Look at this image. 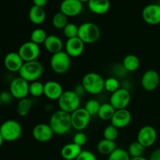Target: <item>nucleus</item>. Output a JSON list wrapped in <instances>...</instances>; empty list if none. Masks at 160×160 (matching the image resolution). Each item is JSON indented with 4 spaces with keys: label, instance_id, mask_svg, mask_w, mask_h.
<instances>
[{
    "label": "nucleus",
    "instance_id": "nucleus-1",
    "mask_svg": "<svg viewBox=\"0 0 160 160\" xmlns=\"http://www.w3.org/2000/svg\"><path fill=\"white\" fill-rule=\"evenodd\" d=\"M48 124L52 129L54 134L57 135H64L72 128L70 113L59 109L52 114Z\"/></svg>",
    "mask_w": 160,
    "mask_h": 160
},
{
    "label": "nucleus",
    "instance_id": "nucleus-2",
    "mask_svg": "<svg viewBox=\"0 0 160 160\" xmlns=\"http://www.w3.org/2000/svg\"><path fill=\"white\" fill-rule=\"evenodd\" d=\"M44 67L38 60L25 62L19 71L20 78H23L28 82L36 81L43 74Z\"/></svg>",
    "mask_w": 160,
    "mask_h": 160
},
{
    "label": "nucleus",
    "instance_id": "nucleus-3",
    "mask_svg": "<svg viewBox=\"0 0 160 160\" xmlns=\"http://www.w3.org/2000/svg\"><path fill=\"white\" fill-rule=\"evenodd\" d=\"M104 83L105 80L101 75L95 72H91L84 75L81 84L87 93L95 95L104 90Z\"/></svg>",
    "mask_w": 160,
    "mask_h": 160
},
{
    "label": "nucleus",
    "instance_id": "nucleus-4",
    "mask_svg": "<svg viewBox=\"0 0 160 160\" xmlns=\"http://www.w3.org/2000/svg\"><path fill=\"white\" fill-rule=\"evenodd\" d=\"M22 127L15 120H7L0 125V134L6 142H15L22 135Z\"/></svg>",
    "mask_w": 160,
    "mask_h": 160
},
{
    "label": "nucleus",
    "instance_id": "nucleus-5",
    "mask_svg": "<svg viewBox=\"0 0 160 160\" xmlns=\"http://www.w3.org/2000/svg\"><path fill=\"white\" fill-rule=\"evenodd\" d=\"M101 36V31L97 24L92 22L82 23L78 28V37L84 44H93L98 41Z\"/></svg>",
    "mask_w": 160,
    "mask_h": 160
},
{
    "label": "nucleus",
    "instance_id": "nucleus-6",
    "mask_svg": "<svg viewBox=\"0 0 160 160\" xmlns=\"http://www.w3.org/2000/svg\"><path fill=\"white\" fill-rule=\"evenodd\" d=\"M58 105L59 109L72 113L80 108L81 97L74 91H64L60 98L58 99Z\"/></svg>",
    "mask_w": 160,
    "mask_h": 160
},
{
    "label": "nucleus",
    "instance_id": "nucleus-7",
    "mask_svg": "<svg viewBox=\"0 0 160 160\" xmlns=\"http://www.w3.org/2000/svg\"><path fill=\"white\" fill-rule=\"evenodd\" d=\"M70 57L65 51L53 54L50 59V66L53 71L57 74H64L70 70Z\"/></svg>",
    "mask_w": 160,
    "mask_h": 160
},
{
    "label": "nucleus",
    "instance_id": "nucleus-8",
    "mask_svg": "<svg viewBox=\"0 0 160 160\" xmlns=\"http://www.w3.org/2000/svg\"><path fill=\"white\" fill-rule=\"evenodd\" d=\"M131 95L129 91L125 88H120L115 92L111 94L109 103L117 109H127L131 102Z\"/></svg>",
    "mask_w": 160,
    "mask_h": 160
},
{
    "label": "nucleus",
    "instance_id": "nucleus-9",
    "mask_svg": "<svg viewBox=\"0 0 160 160\" xmlns=\"http://www.w3.org/2000/svg\"><path fill=\"white\" fill-rule=\"evenodd\" d=\"M30 83L18 77L12 80L9 84V92L16 99H23L29 95Z\"/></svg>",
    "mask_w": 160,
    "mask_h": 160
},
{
    "label": "nucleus",
    "instance_id": "nucleus-10",
    "mask_svg": "<svg viewBox=\"0 0 160 160\" xmlns=\"http://www.w3.org/2000/svg\"><path fill=\"white\" fill-rule=\"evenodd\" d=\"M70 116L72 128L78 131H83L88 126L92 117L84 107L78 108L74 112L70 113Z\"/></svg>",
    "mask_w": 160,
    "mask_h": 160
},
{
    "label": "nucleus",
    "instance_id": "nucleus-11",
    "mask_svg": "<svg viewBox=\"0 0 160 160\" xmlns=\"http://www.w3.org/2000/svg\"><path fill=\"white\" fill-rule=\"evenodd\" d=\"M17 52L25 62L38 60V58L40 56L41 50L38 45L29 41L22 44Z\"/></svg>",
    "mask_w": 160,
    "mask_h": 160
},
{
    "label": "nucleus",
    "instance_id": "nucleus-12",
    "mask_svg": "<svg viewBox=\"0 0 160 160\" xmlns=\"http://www.w3.org/2000/svg\"><path fill=\"white\" fill-rule=\"evenodd\" d=\"M157 139V132L153 127L146 125L139 130L137 141L145 148L152 146Z\"/></svg>",
    "mask_w": 160,
    "mask_h": 160
},
{
    "label": "nucleus",
    "instance_id": "nucleus-13",
    "mask_svg": "<svg viewBox=\"0 0 160 160\" xmlns=\"http://www.w3.org/2000/svg\"><path fill=\"white\" fill-rule=\"evenodd\" d=\"M142 18L149 25H158L160 23V5L152 3L145 6L142 10Z\"/></svg>",
    "mask_w": 160,
    "mask_h": 160
},
{
    "label": "nucleus",
    "instance_id": "nucleus-14",
    "mask_svg": "<svg viewBox=\"0 0 160 160\" xmlns=\"http://www.w3.org/2000/svg\"><path fill=\"white\" fill-rule=\"evenodd\" d=\"M54 134L50 125L47 123H38L32 130L33 138L38 142H48L52 138Z\"/></svg>",
    "mask_w": 160,
    "mask_h": 160
},
{
    "label": "nucleus",
    "instance_id": "nucleus-15",
    "mask_svg": "<svg viewBox=\"0 0 160 160\" xmlns=\"http://www.w3.org/2000/svg\"><path fill=\"white\" fill-rule=\"evenodd\" d=\"M59 9L67 17H76L82 11L83 2L80 0H62Z\"/></svg>",
    "mask_w": 160,
    "mask_h": 160
},
{
    "label": "nucleus",
    "instance_id": "nucleus-16",
    "mask_svg": "<svg viewBox=\"0 0 160 160\" xmlns=\"http://www.w3.org/2000/svg\"><path fill=\"white\" fill-rule=\"evenodd\" d=\"M160 78L157 71L154 70H148L144 73L142 78V86L147 92H152L156 90L159 84Z\"/></svg>",
    "mask_w": 160,
    "mask_h": 160
},
{
    "label": "nucleus",
    "instance_id": "nucleus-17",
    "mask_svg": "<svg viewBox=\"0 0 160 160\" xmlns=\"http://www.w3.org/2000/svg\"><path fill=\"white\" fill-rule=\"evenodd\" d=\"M132 116L131 112L127 109H117L116 110L113 117L111 119V124L118 129L128 127L131 123Z\"/></svg>",
    "mask_w": 160,
    "mask_h": 160
},
{
    "label": "nucleus",
    "instance_id": "nucleus-18",
    "mask_svg": "<svg viewBox=\"0 0 160 160\" xmlns=\"http://www.w3.org/2000/svg\"><path fill=\"white\" fill-rule=\"evenodd\" d=\"M84 49V43L78 37L67 39L65 44V52L70 57L77 58L81 56Z\"/></svg>",
    "mask_w": 160,
    "mask_h": 160
},
{
    "label": "nucleus",
    "instance_id": "nucleus-19",
    "mask_svg": "<svg viewBox=\"0 0 160 160\" xmlns=\"http://www.w3.org/2000/svg\"><path fill=\"white\" fill-rule=\"evenodd\" d=\"M24 62L20 57L18 52H11L7 53L4 58V66L6 69L12 73L20 71L22 66L23 65Z\"/></svg>",
    "mask_w": 160,
    "mask_h": 160
},
{
    "label": "nucleus",
    "instance_id": "nucleus-20",
    "mask_svg": "<svg viewBox=\"0 0 160 160\" xmlns=\"http://www.w3.org/2000/svg\"><path fill=\"white\" fill-rule=\"evenodd\" d=\"M63 88L59 82L48 81L44 84V95L50 100H57L63 93Z\"/></svg>",
    "mask_w": 160,
    "mask_h": 160
},
{
    "label": "nucleus",
    "instance_id": "nucleus-21",
    "mask_svg": "<svg viewBox=\"0 0 160 160\" xmlns=\"http://www.w3.org/2000/svg\"><path fill=\"white\" fill-rule=\"evenodd\" d=\"M44 46L48 52L53 55L62 51L63 44L60 38L58 37L57 35L50 34L47 36V38L44 42Z\"/></svg>",
    "mask_w": 160,
    "mask_h": 160
},
{
    "label": "nucleus",
    "instance_id": "nucleus-22",
    "mask_svg": "<svg viewBox=\"0 0 160 160\" xmlns=\"http://www.w3.org/2000/svg\"><path fill=\"white\" fill-rule=\"evenodd\" d=\"M82 151L81 146L73 142L67 144L61 148V156L65 160H75Z\"/></svg>",
    "mask_w": 160,
    "mask_h": 160
},
{
    "label": "nucleus",
    "instance_id": "nucleus-23",
    "mask_svg": "<svg viewBox=\"0 0 160 160\" xmlns=\"http://www.w3.org/2000/svg\"><path fill=\"white\" fill-rule=\"evenodd\" d=\"M88 6L93 13L102 15L109 10L110 2L109 0H89Z\"/></svg>",
    "mask_w": 160,
    "mask_h": 160
},
{
    "label": "nucleus",
    "instance_id": "nucleus-24",
    "mask_svg": "<svg viewBox=\"0 0 160 160\" xmlns=\"http://www.w3.org/2000/svg\"><path fill=\"white\" fill-rule=\"evenodd\" d=\"M28 17L31 23L38 25L45 21L46 18V13L43 8L33 5L28 12Z\"/></svg>",
    "mask_w": 160,
    "mask_h": 160
},
{
    "label": "nucleus",
    "instance_id": "nucleus-25",
    "mask_svg": "<svg viewBox=\"0 0 160 160\" xmlns=\"http://www.w3.org/2000/svg\"><path fill=\"white\" fill-rule=\"evenodd\" d=\"M116 148H117V146L114 141L103 138L97 144V151L103 156H109Z\"/></svg>",
    "mask_w": 160,
    "mask_h": 160
},
{
    "label": "nucleus",
    "instance_id": "nucleus-26",
    "mask_svg": "<svg viewBox=\"0 0 160 160\" xmlns=\"http://www.w3.org/2000/svg\"><path fill=\"white\" fill-rule=\"evenodd\" d=\"M122 65L128 72H134L139 68L140 60L135 55L129 54L124 57Z\"/></svg>",
    "mask_w": 160,
    "mask_h": 160
},
{
    "label": "nucleus",
    "instance_id": "nucleus-27",
    "mask_svg": "<svg viewBox=\"0 0 160 160\" xmlns=\"http://www.w3.org/2000/svg\"><path fill=\"white\" fill-rule=\"evenodd\" d=\"M34 102L29 98H24L19 100L17 106V112L20 117H25L28 115L33 107Z\"/></svg>",
    "mask_w": 160,
    "mask_h": 160
},
{
    "label": "nucleus",
    "instance_id": "nucleus-28",
    "mask_svg": "<svg viewBox=\"0 0 160 160\" xmlns=\"http://www.w3.org/2000/svg\"><path fill=\"white\" fill-rule=\"evenodd\" d=\"M115 112V108L110 103H103V104H101L97 115L102 120L108 121V120H111Z\"/></svg>",
    "mask_w": 160,
    "mask_h": 160
},
{
    "label": "nucleus",
    "instance_id": "nucleus-29",
    "mask_svg": "<svg viewBox=\"0 0 160 160\" xmlns=\"http://www.w3.org/2000/svg\"><path fill=\"white\" fill-rule=\"evenodd\" d=\"M145 147L141 145L138 141L132 142L129 145L128 149V152L131 158H137L143 156L144 152H145Z\"/></svg>",
    "mask_w": 160,
    "mask_h": 160
},
{
    "label": "nucleus",
    "instance_id": "nucleus-30",
    "mask_svg": "<svg viewBox=\"0 0 160 160\" xmlns=\"http://www.w3.org/2000/svg\"><path fill=\"white\" fill-rule=\"evenodd\" d=\"M52 23L53 27L56 29H63L69 23L68 17L59 11V12H56L53 16Z\"/></svg>",
    "mask_w": 160,
    "mask_h": 160
},
{
    "label": "nucleus",
    "instance_id": "nucleus-31",
    "mask_svg": "<svg viewBox=\"0 0 160 160\" xmlns=\"http://www.w3.org/2000/svg\"><path fill=\"white\" fill-rule=\"evenodd\" d=\"M47 34L45 31L42 28H36L31 32V40L34 43L40 45L44 44L45 39L47 38Z\"/></svg>",
    "mask_w": 160,
    "mask_h": 160
},
{
    "label": "nucleus",
    "instance_id": "nucleus-32",
    "mask_svg": "<svg viewBox=\"0 0 160 160\" xmlns=\"http://www.w3.org/2000/svg\"><path fill=\"white\" fill-rule=\"evenodd\" d=\"M29 94L31 96L35 98L42 96V95H44V84L38 81L30 83Z\"/></svg>",
    "mask_w": 160,
    "mask_h": 160
},
{
    "label": "nucleus",
    "instance_id": "nucleus-33",
    "mask_svg": "<svg viewBox=\"0 0 160 160\" xmlns=\"http://www.w3.org/2000/svg\"><path fill=\"white\" fill-rule=\"evenodd\" d=\"M119 88H120V81H118L117 78L111 77V78L105 80L104 89L107 91L108 92H110L112 94L115 92L116 91L118 90Z\"/></svg>",
    "mask_w": 160,
    "mask_h": 160
},
{
    "label": "nucleus",
    "instance_id": "nucleus-34",
    "mask_svg": "<svg viewBox=\"0 0 160 160\" xmlns=\"http://www.w3.org/2000/svg\"><path fill=\"white\" fill-rule=\"evenodd\" d=\"M131 156L128 151L120 148H117L109 156L108 160H131Z\"/></svg>",
    "mask_w": 160,
    "mask_h": 160
},
{
    "label": "nucleus",
    "instance_id": "nucleus-35",
    "mask_svg": "<svg viewBox=\"0 0 160 160\" xmlns=\"http://www.w3.org/2000/svg\"><path fill=\"white\" fill-rule=\"evenodd\" d=\"M78 28L79 27L77 26L73 23H68L67 26L62 29L63 34L67 39L73 38L78 36Z\"/></svg>",
    "mask_w": 160,
    "mask_h": 160
},
{
    "label": "nucleus",
    "instance_id": "nucleus-36",
    "mask_svg": "<svg viewBox=\"0 0 160 160\" xmlns=\"http://www.w3.org/2000/svg\"><path fill=\"white\" fill-rule=\"evenodd\" d=\"M119 135L118 128L110 124L106 127L103 131V138L110 141H115Z\"/></svg>",
    "mask_w": 160,
    "mask_h": 160
},
{
    "label": "nucleus",
    "instance_id": "nucleus-37",
    "mask_svg": "<svg viewBox=\"0 0 160 160\" xmlns=\"http://www.w3.org/2000/svg\"><path fill=\"white\" fill-rule=\"evenodd\" d=\"M101 106L99 102L96 99H90L86 102L84 109L90 113L91 116L97 115Z\"/></svg>",
    "mask_w": 160,
    "mask_h": 160
},
{
    "label": "nucleus",
    "instance_id": "nucleus-38",
    "mask_svg": "<svg viewBox=\"0 0 160 160\" xmlns=\"http://www.w3.org/2000/svg\"><path fill=\"white\" fill-rule=\"evenodd\" d=\"M88 138L87 135L82 131H78V133L74 134L73 138V142L79 146L82 147L87 143Z\"/></svg>",
    "mask_w": 160,
    "mask_h": 160
},
{
    "label": "nucleus",
    "instance_id": "nucleus-39",
    "mask_svg": "<svg viewBox=\"0 0 160 160\" xmlns=\"http://www.w3.org/2000/svg\"><path fill=\"white\" fill-rule=\"evenodd\" d=\"M75 160H98L96 156L92 152L87 150H82Z\"/></svg>",
    "mask_w": 160,
    "mask_h": 160
},
{
    "label": "nucleus",
    "instance_id": "nucleus-40",
    "mask_svg": "<svg viewBox=\"0 0 160 160\" xmlns=\"http://www.w3.org/2000/svg\"><path fill=\"white\" fill-rule=\"evenodd\" d=\"M0 98H1L2 104H9L12 101V95H11L9 91H4V92L0 93Z\"/></svg>",
    "mask_w": 160,
    "mask_h": 160
},
{
    "label": "nucleus",
    "instance_id": "nucleus-41",
    "mask_svg": "<svg viewBox=\"0 0 160 160\" xmlns=\"http://www.w3.org/2000/svg\"><path fill=\"white\" fill-rule=\"evenodd\" d=\"M73 91H74V92H76V93L78 94L80 97L82 96V95H84V93H86L85 89L84 88V87H83L82 84H78V85L75 87L74 90Z\"/></svg>",
    "mask_w": 160,
    "mask_h": 160
},
{
    "label": "nucleus",
    "instance_id": "nucleus-42",
    "mask_svg": "<svg viewBox=\"0 0 160 160\" xmlns=\"http://www.w3.org/2000/svg\"><path fill=\"white\" fill-rule=\"evenodd\" d=\"M148 160H160V148L154 150L152 152L151 156Z\"/></svg>",
    "mask_w": 160,
    "mask_h": 160
},
{
    "label": "nucleus",
    "instance_id": "nucleus-43",
    "mask_svg": "<svg viewBox=\"0 0 160 160\" xmlns=\"http://www.w3.org/2000/svg\"><path fill=\"white\" fill-rule=\"evenodd\" d=\"M48 0H33V4L34 6H38V7L44 8L46 6Z\"/></svg>",
    "mask_w": 160,
    "mask_h": 160
},
{
    "label": "nucleus",
    "instance_id": "nucleus-44",
    "mask_svg": "<svg viewBox=\"0 0 160 160\" xmlns=\"http://www.w3.org/2000/svg\"><path fill=\"white\" fill-rule=\"evenodd\" d=\"M131 160H148L146 158L143 157V156H141V157H137V158H131Z\"/></svg>",
    "mask_w": 160,
    "mask_h": 160
},
{
    "label": "nucleus",
    "instance_id": "nucleus-45",
    "mask_svg": "<svg viewBox=\"0 0 160 160\" xmlns=\"http://www.w3.org/2000/svg\"><path fill=\"white\" fill-rule=\"evenodd\" d=\"M3 142H4V140H3L1 134H0V148H1V146H2V145Z\"/></svg>",
    "mask_w": 160,
    "mask_h": 160
},
{
    "label": "nucleus",
    "instance_id": "nucleus-46",
    "mask_svg": "<svg viewBox=\"0 0 160 160\" xmlns=\"http://www.w3.org/2000/svg\"><path fill=\"white\" fill-rule=\"evenodd\" d=\"M81 2H88L89 0H80Z\"/></svg>",
    "mask_w": 160,
    "mask_h": 160
},
{
    "label": "nucleus",
    "instance_id": "nucleus-47",
    "mask_svg": "<svg viewBox=\"0 0 160 160\" xmlns=\"http://www.w3.org/2000/svg\"><path fill=\"white\" fill-rule=\"evenodd\" d=\"M2 106V101H1V98H0V106Z\"/></svg>",
    "mask_w": 160,
    "mask_h": 160
}]
</instances>
